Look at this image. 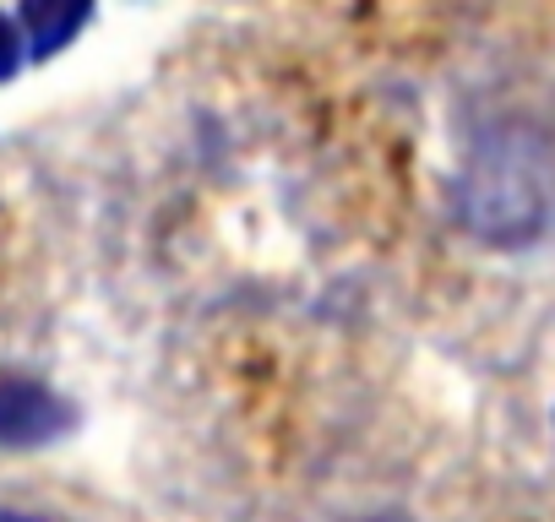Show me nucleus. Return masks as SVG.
Masks as SVG:
<instances>
[{"label": "nucleus", "instance_id": "nucleus-4", "mask_svg": "<svg viewBox=\"0 0 555 522\" xmlns=\"http://www.w3.org/2000/svg\"><path fill=\"white\" fill-rule=\"evenodd\" d=\"M28 61V39H23V23L0 17V82H12Z\"/></svg>", "mask_w": 555, "mask_h": 522}, {"label": "nucleus", "instance_id": "nucleus-5", "mask_svg": "<svg viewBox=\"0 0 555 522\" xmlns=\"http://www.w3.org/2000/svg\"><path fill=\"white\" fill-rule=\"evenodd\" d=\"M0 522H55V517H44V511H12L7 506V511H0Z\"/></svg>", "mask_w": 555, "mask_h": 522}, {"label": "nucleus", "instance_id": "nucleus-2", "mask_svg": "<svg viewBox=\"0 0 555 522\" xmlns=\"http://www.w3.org/2000/svg\"><path fill=\"white\" fill-rule=\"evenodd\" d=\"M72 430H77L72 397H61L55 387H44L39 376H23V370L0 376V446L28 452V446H50Z\"/></svg>", "mask_w": 555, "mask_h": 522}, {"label": "nucleus", "instance_id": "nucleus-3", "mask_svg": "<svg viewBox=\"0 0 555 522\" xmlns=\"http://www.w3.org/2000/svg\"><path fill=\"white\" fill-rule=\"evenodd\" d=\"M93 17V0H23V39L34 61L61 55Z\"/></svg>", "mask_w": 555, "mask_h": 522}, {"label": "nucleus", "instance_id": "nucleus-6", "mask_svg": "<svg viewBox=\"0 0 555 522\" xmlns=\"http://www.w3.org/2000/svg\"><path fill=\"white\" fill-rule=\"evenodd\" d=\"M382 522H387V517H382Z\"/></svg>", "mask_w": 555, "mask_h": 522}, {"label": "nucleus", "instance_id": "nucleus-1", "mask_svg": "<svg viewBox=\"0 0 555 522\" xmlns=\"http://www.w3.org/2000/svg\"><path fill=\"white\" fill-rule=\"evenodd\" d=\"M463 218H468L474 234L517 245V239H528L544 223V180L512 147L506 153H490L463 180Z\"/></svg>", "mask_w": 555, "mask_h": 522}]
</instances>
